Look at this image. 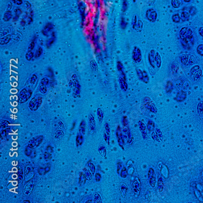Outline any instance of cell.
Segmentation results:
<instances>
[{"instance_id":"cell-27","label":"cell","mask_w":203,"mask_h":203,"mask_svg":"<svg viewBox=\"0 0 203 203\" xmlns=\"http://www.w3.org/2000/svg\"><path fill=\"white\" fill-rule=\"evenodd\" d=\"M197 51L199 54L201 55H203V45H199L198 47Z\"/></svg>"},{"instance_id":"cell-39","label":"cell","mask_w":203,"mask_h":203,"mask_svg":"<svg viewBox=\"0 0 203 203\" xmlns=\"http://www.w3.org/2000/svg\"><path fill=\"white\" fill-rule=\"evenodd\" d=\"M193 11L197 12V10H196V9L194 8V7H192V8H191L190 9V13L191 15H194L195 14V13L193 12Z\"/></svg>"},{"instance_id":"cell-16","label":"cell","mask_w":203,"mask_h":203,"mask_svg":"<svg viewBox=\"0 0 203 203\" xmlns=\"http://www.w3.org/2000/svg\"><path fill=\"white\" fill-rule=\"evenodd\" d=\"M32 188H33V185L31 183H29L27 184V185L26 186V189H25V193L26 194H29L31 193V190H32Z\"/></svg>"},{"instance_id":"cell-25","label":"cell","mask_w":203,"mask_h":203,"mask_svg":"<svg viewBox=\"0 0 203 203\" xmlns=\"http://www.w3.org/2000/svg\"><path fill=\"white\" fill-rule=\"evenodd\" d=\"M195 194L196 195V197H197L199 199V201H202V196H201V194L200 193V192H199L198 190H195Z\"/></svg>"},{"instance_id":"cell-33","label":"cell","mask_w":203,"mask_h":203,"mask_svg":"<svg viewBox=\"0 0 203 203\" xmlns=\"http://www.w3.org/2000/svg\"><path fill=\"white\" fill-rule=\"evenodd\" d=\"M154 171L153 170V169L150 168V171H149V173H148V177L150 178L151 177L154 176Z\"/></svg>"},{"instance_id":"cell-38","label":"cell","mask_w":203,"mask_h":203,"mask_svg":"<svg viewBox=\"0 0 203 203\" xmlns=\"http://www.w3.org/2000/svg\"><path fill=\"white\" fill-rule=\"evenodd\" d=\"M26 59H27V60H30L31 58L33 57V54H32V53H31V52H29V53H27L26 54Z\"/></svg>"},{"instance_id":"cell-29","label":"cell","mask_w":203,"mask_h":203,"mask_svg":"<svg viewBox=\"0 0 203 203\" xmlns=\"http://www.w3.org/2000/svg\"><path fill=\"white\" fill-rule=\"evenodd\" d=\"M88 168H90V171H92V173H95V169L94 165H93L92 163H88Z\"/></svg>"},{"instance_id":"cell-10","label":"cell","mask_w":203,"mask_h":203,"mask_svg":"<svg viewBox=\"0 0 203 203\" xmlns=\"http://www.w3.org/2000/svg\"><path fill=\"white\" fill-rule=\"evenodd\" d=\"M161 173L163 176H164L165 178H168V168L165 165H163L162 169H161Z\"/></svg>"},{"instance_id":"cell-18","label":"cell","mask_w":203,"mask_h":203,"mask_svg":"<svg viewBox=\"0 0 203 203\" xmlns=\"http://www.w3.org/2000/svg\"><path fill=\"white\" fill-rule=\"evenodd\" d=\"M156 178L155 176H152L150 178V185H151L152 187H155V184H156Z\"/></svg>"},{"instance_id":"cell-34","label":"cell","mask_w":203,"mask_h":203,"mask_svg":"<svg viewBox=\"0 0 203 203\" xmlns=\"http://www.w3.org/2000/svg\"><path fill=\"white\" fill-rule=\"evenodd\" d=\"M105 130L106 131V134L108 135H109V134H110V128H109V126H108V124H106L105 125Z\"/></svg>"},{"instance_id":"cell-2","label":"cell","mask_w":203,"mask_h":203,"mask_svg":"<svg viewBox=\"0 0 203 203\" xmlns=\"http://www.w3.org/2000/svg\"><path fill=\"white\" fill-rule=\"evenodd\" d=\"M31 95V93L30 91H27L26 89H23L20 92L19 101H20L21 103H25V102L30 98Z\"/></svg>"},{"instance_id":"cell-35","label":"cell","mask_w":203,"mask_h":203,"mask_svg":"<svg viewBox=\"0 0 203 203\" xmlns=\"http://www.w3.org/2000/svg\"><path fill=\"white\" fill-rule=\"evenodd\" d=\"M137 73H138V77H139L140 79H142V78H143V72L142 73V71L140 70H137Z\"/></svg>"},{"instance_id":"cell-13","label":"cell","mask_w":203,"mask_h":203,"mask_svg":"<svg viewBox=\"0 0 203 203\" xmlns=\"http://www.w3.org/2000/svg\"><path fill=\"white\" fill-rule=\"evenodd\" d=\"M97 115H98V118L100 121H101L103 120V112L101 110V109L100 108L98 109V111H97Z\"/></svg>"},{"instance_id":"cell-26","label":"cell","mask_w":203,"mask_h":203,"mask_svg":"<svg viewBox=\"0 0 203 203\" xmlns=\"http://www.w3.org/2000/svg\"><path fill=\"white\" fill-rule=\"evenodd\" d=\"M120 86H121V87L123 88V90H126V89H127V84H126V83L124 82V81H122L120 79Z\"/></svg>"},{"instance_id":"cell-32","label":"cell","mask_w":203,"mask_h":203,"mask_svg":"<svg viewBox=\"0 0 203 203\" xmlns=\"http://www.w3.org/2000/svg\"><path fill=\"white\" fill-rule=\"evenodd\" d=\"M42 53V49L41 48H39L37 51H36V58H38L39 57L40 55Z\"/></svg>"},{"instance_id":"cell-45","label":"cell","mask_w":203,"mask_h":203,"mask_svg":"<svg viewBox=\"0 0 203 203\" xmlns=\"http://www.w3.org/2000/svg\"><path fill=\"white\" fill-rule=\"evenodd\" d=\"M36 77V75H33L32 79H31V82L32 83V84H34L36 81V78H34Z\"/></svg>"},{"instance_id":"cell-4","label":"cell","mask_w":203,"mask_h":203,"mask_svg":"<svg viewBox=\"0 0 203 203\" xmlns=\"http://www.w3.org/2000/svg\"><path fill=\"white\" fill-rule=\"evenodd\" d=\"M142 59L141 52L139 48L135 47L133 51V59L135 62H140Z\"/></svg>"},{"instance_id":"cell-17","label":"cell","mask_w":203,"mask_h":203,"mask_svg":"<svg viewBox=\"0 0 203 203\" xmlns=\"http://www.w3.org/2000/svg\"><path fill=\"white\" fill-rule=\"evenodd\" d=\"M158 188L160 191H162L164 188V182H163L162 178H159V181H158Z\"/></svg>"},{"instance_id":"cell-9","label":"cell","mask_w":203,"mask_h":203,"mask_svg":"<svg viewBox=\"0 0 203 203\" xmlns=\"http://www.w3.org/2000/svg\"><path fill=\"white\" fill-rule=\"evenodd\" d=\"M89 121H90V126H91L92 129H94L95 127V121L93 116L90 114L89 115Z\"/></svg>"},{"instance_id":"cell-20","label":"cell","mask_w":203,"mask_h":203,"mask_svg":"<svg viewBox=\"0 0 203 203\" xmlns=\"http://www.w3.org/2000/svg\"><path fill=\"white\" fill-rule=\"evenodd\" d=\"M173 21L175 23H178L180 22V17L179 14H174L172 17Z\"/></svg>"},{"instance_id":"cell-5","label":"cell","mask_w":203,"mask_h":203,"mask_svg":"<svg viewBox=\"0 0 203 203\" xmlns=\"http://www.w3.org/2000/svg\"><path fill=\"white\" fill-rule=\"evenodd\" d=\"M149 62L152 67H154V60H155V57H154V51L151 50L150 53L148 55Z\"/></svg>"},{"instance_id":"cell-1","label":"cell","mask_w":203,"mask_h":203,"mask_svg":"<svg viewBox=\"0 0 203 203\" xmlns=\"http://www.w3.org/2000/svg\"><path fill=\"white\" fill-rule=\"evenodd\" d=\"M41 102H42V99L40 97H34V98L32 99L29 103V107L31 110H36L39 108V107L40 106Z\"/></svg>"},{"instance_id":"cell-3","label":"cell","mask_w":203,"mask_h":203,"mask_svg":"<svg viewBox=\"0 0 203 203\" xmlns=\"http://www.w3.org/2000/svg\"><path fill=\"white\" fill-rule=\"evenodd\" d=\"M146 17L150 22H154L157 18V13L154 9H148L146 11Z\"/></svg>"},{"instance_id":"cell-47","label":"cell","mask_w":203,"mask_h":203,"mask_svg":"<svg viewBox=\"0 0 203 203\" xmlns=\"http://www.w3.org/2000/svg\"><path fill=\"white\" fill-rule=\"evenodd\" d=\"M184 1H185V2H189V1H190V0H184Z\"/></svg>"},{"instance_id":"cell-6","label":"cell","mask_w":203,"mask_h":203,"mask_svg":"<svg viewBox=\"0 0 203 203\" xmlns=\"http://www.w3.org/2000/svg\"><path fill=\"white\" fill-rule=\"evenodd\" d=\"M177 100L178 101H183L185 100V98H186V93H185V92L184 91H180V92H179L178 93V95H177Z\"/></svg>"},{"instance_id":"cell-37","label":"cell","mask_w":203,"mask_h":203,"mask_svg":"<svg viewBox=\"0 0 203 203\" xmlns=\"http://www.w3.org/2000/svg\"><path fill=\"white\" fill-rule=\"evenodd\" d=\"M6 136H7V131L3 130V131H1V137L3 138H4L6 137Z\"/></svg>"},{"instance_id":"cell-28","label":"cell","mask_w":203,"mask_h":203,"mask_svg":"<svg viewBox=\"0 0 203 203\" xmlns=\"http://www.w3.org/2000/svg\"><path fill=\"white\" fill-rule=\"evenodd\" d=\"M9 124V123L8 121L2 120L1 121V126L2 128H6V127H8Z\"/></svg>"},{"instance_id":"cell-46","label":"cell","mask_w":203,"mask_h":203,"mask_svg":"<svg viewBox=\"0 0 203 203\" xmlns=\"http://www.w3.org/2000/svg\"><path fill=\"white\" fill-rule=\"evenodd\" d=\"M199 32L200 34V35L203 37V27H201L199 30Z\"/></svg>"},{"instance_id":"cell-41","label":"cell","mask_w":203,"mask_h":203,"mask_svg":"<svg viewBox=\"0 0 203 203\" xmlns=\"http://www.w3.org/2000/svg\"><path fill=\"white\" fill-rule=\"evenodd\" d=\"M117 67H118V69L119 71H121L123 69V65L122 64H121V62H118V64H117Z\"/></svg>"},{"instance_id":"cell-42","label":"cell","mask_w":203,"mask_h":203,"mask_svg":"<svg viewBox=\"0 0 203 203\" xmlns=\"http://www.w3.org/2000/svg\"><path fill=\"white\" fill-rule=\"evenodd\" d=\"M95 179H96V181H100L101 179V175L99 173H96V176H95Z\"/></svg>"},{"instance_id":"cell-7","label":"cell","mask_w":203,"mask_h":203,"mask_svg":"<svg viewBox=\"0 0 203 203\" xmlns=\"http://www.w3.org/2000/svg\"><path fill=\"white\" fill-rule=\"evenodd\" d=\"M120 192L121 195H123V197H125L126 192H127V187H126V184H124L121 183L120 185Z\"/></svg>"},{"instance_id":"cell-31","label":"cell","mask_w":203,"mask_h":203,"mask_svg":"<svg viewBox=\"0 0 203 203\" xmlns=\"http://www.w3.org/2000/svg\"><path fill=\"white\" fill-rule=\"evenodd\" d=\"M126 176H127V171L125 168H123L121 172V176L123 178H126Z\"/></svg>"},{"instance_id":"cell-40","label":"cell","mask_w":203,"mask_h":203,"mask_svg":"<svg viewBox=\"0 0 203 203\" xmlns=\"http://www.w3.org/2000/svg\"><path fill=\"white\" fill-rule=\"evenodd\" d=\"M107 134H104V139L106 141V142L107 143V144H109V135H107Z\"/></svg>"},{"instance_id":"cell-14","label":"cell","mask_w":203,"mask_h":203,"mask_svg":"<svg viewBox=\"0 0 203 203\" xmlns=\"http://www.w3.org/2000/svg\"><path fill=\"white\" fill-rule=\"evenodd\" d=\"M99 152H100V154L101 155V156H103V157H105L106 155V148L103 146H100V148H99Z\"/></svg>"},{"instance_id":"cell-44","label":"cell","mask_w":203,"mask_h":203,"mask_svg":"<svg viewBox=\"0 0 203 203\" xmlns=\"http://www.w3.org/2000/svg\"><path fill=\"white\" fill-rule=\"evenodd\" d=\"M34 45H35V44H34V42H32L30 44V45H29V50H32L33 48H34Z\"/></svg>"},{"instance_id":"cell-30","label":"cell","mask_w":203,"mask_h":203,"mask_svg":"<svg viewBox=\"0 0 203 203\" xmlns=\"http://www.w3.org/2000/svg\"><path fill=\"white\" fill-rule=\"evenodd\" d=\"M188 62V55H183V57H182V62L184 64H186Z\"/></svg>"},{"instance_id":"cell-21","label":"cell","mask_w":203,"mask_h":203,"mask_svg":"<svg viewBox=\"0 0 203 203\" xmlns=\"http://www.w3.org/2000/svg\"><path fill=\"white\" fill-rule=\"evenodd\" d=\"M94 201L95 202H101V198L98 193H95L94 195Z\"/></svg>"},{"instance_id":"cell-11","label":"cell","mask_w":203,"mask_h":203,"mask_svg":"<svg viewBox=\"0 0 203 203\" xmlns=\"http://www.w3.org/2000/svg\"><path fill=\"white\" fill-rule=\"evenodd\" d=\"M155 61L156 62V64H157V67L160 68L161 65V58L159 53H156V54L155 55Z\"/></svg>"},{"instance_id":"cell-22","label":"cell","mask_w":203,"mask_h":203,"mask_svg":"<svg viewBox=\"0 0 203 203\" xmlns=\"http://www.w3.org/2000/svg\"><path fill=\"white\" fill-rule=\"evenodd\" d=\"M82 141H83V138L82 135H78L77 137V138H76V142H77L76 143H77V145L78 146L79 145H81L82 143Z\"/></svg>"},{"instance_id":"cell-23","label":"cell","mask_w":203,"mask_h":203,"mask_svg":"<svg viewBox=\"0 0 203 203\" xmlns=\"http://www.w3.org/2000/svg\"><path fill=\"white\" fill-rule=\"evenodd\" d=\"M154 124L152 121H149L148 124V129L150 131H152L154 130Z\"/></svg>"},{"instance_id":"cell-43","label":"cell","mask_w":203,"mask_h":203,"mask_svg":"<svg viewBox=\"0 0 203 203\" xmlns=\"http://www.w3.org/2000/svg\"><path fill=\"white\" fill-rule=\"evenodd\" d=\"M48 82V79H46V78H44V79H43V80L41 81V84H42L43 85H45V84H47Z\"/></svg>"},{"instance_id":"cell-12","label":"cell","mask_w":203,"mask_h":203,"mask_svg":"<svg viewBox=\"0 0 203 203\" xmlns=\"http://www.w3.org/2000/svg\"><path fill=\"white\" fill-rule=\"evenodd\" d=\"M189 17H190V14L187 12H184L181 14V18L183 21L188 20Z\"/></svg>"},{"instance_id":"cell-15","label":"cell","mask_w":203,"mask_h":203,"mask_svg":"<svg viewBox=\"0 0 203 203\" xmlns=\"http://www.w3.org/2000/svg\"><path fill=\"white\" fill-rule=\"evenodd\" d=\"M90 171L87 169H84V175L86 176L87 179L90 180L92 179V174Z\"/></svg>"},{"instance_id":"cell-24","label":"cell","mask_w":203,"mask_h":203,"mask_svg":"<svg viewBox=\"0 0 203 203\" xmlns=\"http://www.w3.org/2000/svg\"><path fill=\"white\" fill-rule=\"evenodd\" d=\"M171 4H172V6L173 8H178L179 7V3L178 0H172L171 1Z\"/></svg>"},{"instance_id":"cell-8","label":"cell","mask_w":203,"mask_h":203,"mask_svg":"<svg viewBox=\"0 0 203 203\" xmlns=\"http://www.w3.org/2000/svg\"><path fill=\"white\" fill-rule=\"evenodd\" d=\"M187 31H188V28L185 27H183V28L181 29V30H180V32H179L180 37L181 38V39L184 40L185 36H186V35H187Z\"/></svg>"},{"instance_id":"cell-19","label":"cell","mask_w":203,"mask_h":203,"mask_svg":"<svg viewBox=\"0 0 203 203\" xmlns=\"http://www.w3.org/2000/svg\"><path fill=\"white\" fill-rule=\"evenodd\" d=\"M80 130H81V133H82V134H84L85 133V130H86V124H85L84 121H82V122L81 123Z\"/></svg>"},{"instance_id":"cell-36","label":"cell","mask_w":203,"mask_h":203,"mask_svg":"<svg viewBox=\"0 0 203 203\" xmlns=\"http://www.w3.org/2000/svg\"><path fill=\"white\" fill-rule=\"evenodd\" d=\"M40 91L42 93H45L46 92V88L43 85L42 86H41L40 88Z\"/></svg>"}]
</instances>
